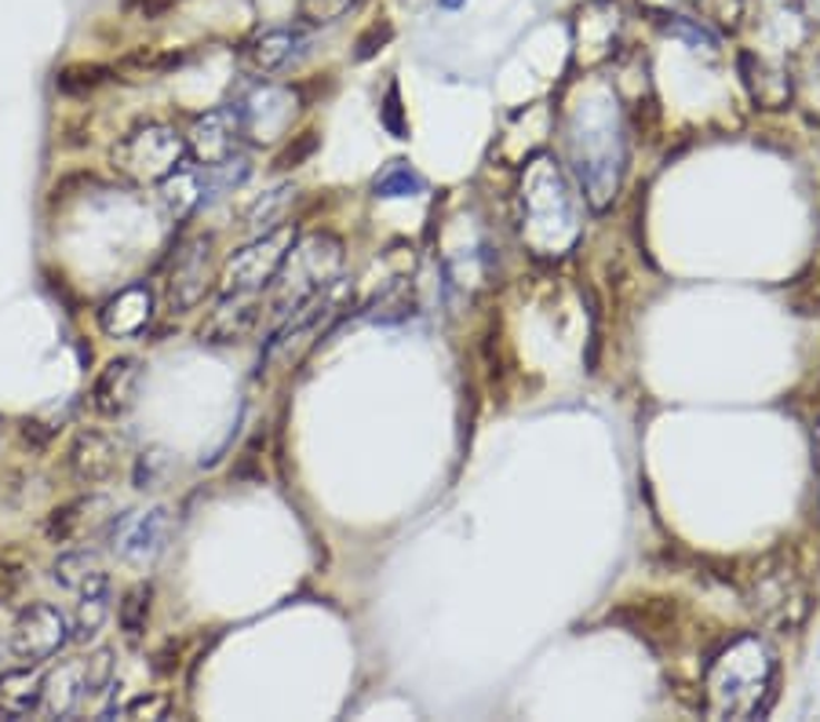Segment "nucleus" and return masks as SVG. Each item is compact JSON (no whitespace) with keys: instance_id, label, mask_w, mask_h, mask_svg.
I'll return each mask as SVG.
<instances>
[{"instance_id":"obj_24","label":"nucleus","mask_w":820,"mask_h":722,"mask_svg":"<svg viewBox=\"0 0 820 722\" xmlns=\"http://www.w3.org/2000/svg\"><path fill=\"white\" fill-rule=\"evenodd\" d=\"M664 33L685 40L696 51H719V33L711 30L707 19H690V16H664Z\"/></svg>"},{"instance_id":"obj_13","label":"nucleus","mask_w":820,"mask_h":722,"mask_svg":"<svg viewBox=\"0 0 820 722\" xmlns=\"http://www.w3.org/2000/svg\"><path fill=\"white\" fill-rule=\"evenodd\" d=\"M66 471L77 486H99L117 471V441L102 431H80L66 457Z\"/></svg>"},{"instance_id":"obj_36","label":"nucleus","mask_w":820,"mask_h":722,"mask_svg":"<svg viewBox=\"0 0 820 722\" xmlns=\"http://www.w3.org/2000/svg\"><path fill=\"white\" fill-rule=\"evenodd\" d=\"M802 4H806V11H810L813 19H820V0H802Z\"/></svg>"},{"instance_id":"obj_34","label":"nucleus","mask_w":820,"mask_h":722,"mask_svg":"<svg viewBox=\"0 0 820 722\" xmlns=\"http://www.w3.org/2000/svg\"><path fill=\"white\" fill-rule=\"evenodd\" d=\"M8 661H11V646H8V638H0V672L8 667Z\"/></svg>"},{"instance_id":"obj_18","label":"nucleus","mask_w":820,"mask_h":722,"mask_svg":"<svg viewBox=\"0 0 820 722\" xmlns=\"http://www.w3.org/2000/svg\"><path fill=\"white\" fill-rule=\"evenodd\" d=\"M157 201H160V208H165L172 219H186L201 205V201H205V183H201V168L186 165V160H183V165L172 172L168 179L157 183Z\"/></svg>"},{"instance_id":"obj_16","label":"nucleus","mask_w":820,"mask_h":722,"mask_svg":"<svg viewBox=\"0 0 820 722\" xmlns=\"http://www.w3.org/2000/svg\"><path fill=\"white\" fill-rule=\"evenodd\" d=\"M40 686H45V672H40L37 664L4 667V672H0V715L26 719V715L40 712Z\"/></svg>"},{"instance_id":"obj_35","label":"nucleus","mask_w":820,"mask_h":722,"mask_svg":"<svg viewBox=\"0 0 820 722\" xmlns=\"http://www.w3.org/2000/svg\"><path fill=\"white\" fill-rule=\"evenodd\" d=\"M467 4V0H438V8H446V11H460Z\"/></svg>"},{"instance_id":"obj_23","label":"nucleus","mask_w":820,"mask_h":722,"mask_svg":"<svg viewBox=\"0 0 820 722\" xmlns=\"http://www.w3.org/2000/svg\"><path fill=\"white\" fill-rule=\"evenodd\" d=\"M91 507V500L88 497H77V500H70V504H62V507H56V511L48 515V521H45V537H48V544H70L77 533H80V526H85V511Z\"/></svg>"},{"instance_id":"obj_1","label":"nucleus","mask_w":820,"mask_h":722,"mask_svg":"<svg viewBox=\"0 0 820 722\" xmlns=\"http://www.w3.org/2000/svg\"><path fill=\"white\" fill-rule=\"evenodd\" d=\"M707 712L715 719H755L773 693V653L759 635H741L711 661L704 675Z\"/></svg>"},{"instance_id":"obj_9","label":"nucleus","mask_w":820,"mask_h":722,"mask_svg":"<svg viewBox=\"0 0 820 722\" xmlns=\"http://www.w3.org/2000/svg\"><path fill=\"white\" fill-rule=\"evenodd\" d=\"M241 136H245V131H241L237 103L215 106V110H205L194 120L191 136H186V150L194 154L201 168H208V165H219L226 157H234V146Z\"/></svg>"},{"instance_id":"obj_4","label":"nucleus","mask_w":820,"mask_h":722,"mask_svg":"<svg viewBox=\"0 0 820 722\" xmlns=\"http://www.w3.org/2000/svg\"><path fill=\"white\" fill-rule=\"evenodd\" d=\"M343 266V245L332 234H306L303 241H292L285 263L274 281H281V292L274 300L277 314H289L292 306L311 300L314 292L332 289L335 274Z\"/></svg>"},{"instance_id":"obj_22","label":"nucleus","mask_w":820,"mask_h":722,"mask_svg":"<svg viewBox=\"0 0 820 722\" xmlns=\"http://www.w3.org/2000/svg\"><path fill=\"white\" fill-rule=\"evenodd\" d=\"M372 191H375V197L394 201V197H416V194H423L427 183H423V176L412 165H406V160H394V165H387L380 176H375Z\"/></svg>"},{"instance_id":"obj_30","label":"nucleus","mask_w":820,"mask_h":722,"mask_svg":"<svg viewBox=\"0 0 820 722\" xmlns=\"http://www.w3.org/2000/svg\"><path fill=\"white\" fill-rule=\"evenodd\" d=\"M110 675H114V653L110 650H99L96 657H88V690H91V697H99V693L110 686Z\"/></svg>"},{"instance_id":"obj_33","label":"nucleus","mask_w":820,"mask_h":722,"mask_svg":"<svg viewBox=\"0 0 820 722\" xmlns=\"http://www.w3.org/2000/svg\"><path fill=\"white\" fill-rule=\"evenodd\" d=\"M645 8H653V11H671V8H679V4H685V0H642Z\"/></svg>"},{"instance_id":"obj_28","label":"nucleus","mask_w":820,"mask_h":722,"mask_svg":"<svg viewBox=\"0 0 820 722\" xmlns=\"http://www.w3.org/2000/svg\"><path fill=\"white\" fill-rule=\"evenodd\" d=\"M22 584H26V566L19 558L4 555L0 558V606H8L22 592Z\"/></svg>"},{"instance_id":"obj_19","label":"nucleus","mask_w":820,"mask_h":722,"mask_svg":"<svg viewBox=\"0 0 820 722\" xmlns=\"http://www.w3.org/2000/svg\"><path fill=\"white\" fill-rule=\"evenodd\" d=\"M106 617H110V577L91 580L85 592H77V617L70 627V638L91 642L99 638Z\"/></svg>"},{"instance_id":"obj_17","label":"nucleus","mask_w":820,"mask_h":722,"mask_svg":"<svg viewBox=\"0 0 820 722\" xmlns=\"http://www.w3.org/2000/svg\"><path fill=\"white\" fill-rule=\"evenodd\" d=\"M300 48H303L300 30H266L245 48V62H248L252 74L266 77V74L285 70V66L300 56Z\"/></svg>"},{"instance_id":"obj_31","label":"nucleus","mask_w":820,"mask_h":722,"mask_svg":"<svg viewBox=\"0 0 820 722\" xmlns=\"http://www.w3.org/2000/svg\"><path fill=\"white\" fill-rule=\"evenodd\" d=\"M704 16L711 22H722V26H733L736 19H741L744 11V0H701Z\"/></svg>"},{"instance_id":"obj_15","label":"nucleus","mask_w":820,"mask_h":722,"mask_svg":"<svg viewBox=\"0 0 820 722\" xmlns=\"http://www.w3.org/2000/svg\"><path fill=\"white\" fill-rule=\"evenodd\" d=\"M255 318H260V303H255V296H223V303L215 306L212 318L201 325V340L205 343H237L252 332Z\"/></svg>"},{"instance_id":"obj_37","label":"nucleus","mask_w":820,"mask_h":722,"mask_svg":"<svg viewBox=\"0 0 820 722\" xmlns=\"http://www.w3.org/2000/svg\"><path fill=\"white\" fill-rule=\"evenodd\" d=\"M817 471H820V427H817Z\"/></svg>"},{"instance_id":"obj_25","label":"nucleus","mask_w":820,"mask_h":722,"mask_svg":"<svg viewBox=\"0 0 820 722\" xmlns=\"http://www.w3.org/2000/svg\"><path fill=\"white\" fill-rule=\"evenodd\" d=\"M295 201V191L292 186H277V191H271V194H263L260 201H255L252 205V212H248V223L255 226V231H271V226L285 216V208Z\"/></svg>"},{"instance_id":"obj_6","label":"nucleus","mask_w":820,"mask_h":722,"mask_svg":"<svg viewBox=\"0 0 820 722\" xmlns=\"http://www.w3.org/2000/svg\"><path fill=\"white\" fill-rule=\"evenodd\" d=\"M295 241V226L281 223L274 231H263L245 248L234 252L223 266V296H255L277 277L281 263H285L289 248Z\"/></svg>"},{"instance_id":"obj_8","label":"nucleus","mask_w":820,"mask_h":722,"mask_svg":"<svg viewBox=\"0 0 820 722\" xmlns=\"http://www.w3.org/2000/svg\"><path fill=\"white\" fill-rule=\"evenodd\" d=\"M208 285H212V237L197 234L179 248V256L168 271V289H165L168 306L176 314L194 311L205 300Z\"/></svg>"},{"instance_id":"obj_14","label":"nucleus","mask_w":820,"mask_h":722,"mask_svg":"<svg viewBox=\"0 0 820 722\" xmlns=\"http://www.w3.org/2000/svg\"><path fill=\"white\" fill-rule=\"evenodd\" d=\"M289 91L281 88H263L248 96L245 103H237L241 110V131H248L255 139H277V131L289 125L295 114V103H285Z\"/></svg>"},{"instance_id":"obj_7","label":"nucleus","mask_w":820,"mask_h":722,"mask_svg":"<svg viewBox=\"0 0 820 722\" xmlns=\"http://www.w3.org/2000/svg\"><path fill=\"white\" fill-rule=\"evenodd\" d=\"M70 642V621L62 617L59 606L51 602H26L16 613V624H11L8 646L11 657H19L26 664H40Z\"/></svg>"},{"instance_id":"obj_32","label":"nucleus","mask_w":820,"mask_h":722,"mask_svg":"<svg viewBox=\"0 0 820 722\" xmlns=\"http://www.w3.org/2000/svg\"><path fill=\"white\" fill-rule=\"evenodd\" d=\"M383 125L391 128L394 139H406L409 128L401 125V106H398V88L391 85V91H387V106H383Z\"/></svg>"},{"instance_id":"obj_3","label":"nucleus","mask_w":820,"mask_h":722,"mask_svg":"<svg viewBox=\"0 0 820 722\" xmlns=\"http://www.w3.org/2000/svg\"><path fill=\"white\" fill-rule=\"evenodd\" d=\"M183 160H186L183 136L172 125H160V120L131 128L110 150V168L131 186H157L160 179H168Z\"/></svg>"},{"instance_id":"obj_2","label":"nucleus","mask_w":820,"mask_h":722,"mask_svg":"<svg viewBox=\"0 0 820 722\" xmlns=\"http://www.w3.org/2000/svg\"><path fill=\"white\" fill-rule=\"evenodd\" d=\"M521 234L536 256H562L580 237L569 183L547 157L529 160L526 183H521Z\"/></svg>"},{"instance_id":"obj_27","label":"nucleus","mask_w":820,"mask_h":722,"mask_svg":"<svg viewBox=\"0 0 820 722\" xmlns=\"http://www.w3.org/2000/svg\"><path fill=\"white\" fill-rule=\"evenodd\" d=\"M172 701L165 693H143V697L125 704V719H168Z\"/></svg>"},{"instance_id":"obj_10","label":"nucleus","mask_w":820,"mask_h":722,"mask_svg":"<svg viewBox=\"0 0 820 722\" xmlns=\"http://www.w3.org/2000/svg\"><path fill=\"white\" fill-rule=\"evenodd\" d=\"M85 701H91L88 657L59 661L51 672H45V686H40V715L70 719V715L80 712V708H85Z\"/></svg>"},{"instance_id":"obj_20","label":"nucleus","mask_w":820,"mask_h":722,"mask_svg":"<svg viewBox=\"0 0 820 722\" xmlns=\"http://www.w3.org/2000/svg\"><path fill=\"white\" fill-rule=\"evenodd\" d=\"M106 577V569L99 566L96 552H88V547H77V552H62L56 562H51V580H56L62 592H85L91 580Z\"/></svg>"},{"instance_id":"obj_29","label":"nucleus","mask_w":820,"mask_h":722,"mask_svg":"<svg viewBox=\"0 0 820 722\" xmlns=\"http://www.w3.org/2000/svg\"><path fill=\"white\" fill-rule=\"evenodd\" d=\"M354 0H300V16L306 22H335Z\"/></svg>"},{"instance_id":"obj_21","label":"nucleus","mask_w":820,"mask_h":722,"mask_svg":"<svg viewBox=\"0 0 820 722\" xmlns=\"http://www.w3.org/2000/svg\"><path fill=\"white\" fill-rule=\"evenodd\" d=\"M150 606H154V587L150 584H136L125 598H120L117 624H120V635H125L128 646H139L143 642L146 627H150Z\"/></svg>"},{"instance_id":"obj_11","label":"nucleus","mask_w":820,"mask_h":722,"mask_svg":"<svg viewBox=\"0 0 820 722\" xmlns=\"http://www.w3.org/2000/svg\"><path fill=\"white\" fill-rule=\"evenodd\" d=\"M136 391H139V361L136 358H114L106 361L99 369L96 383H91V394H88V406L96 417L102 420H117L125 417L131 409V401H136Z\"/></svg>"},{"instance_id":"obj_5","label":"nucleus","mask_w":820,"mask_h":722,"mask_svg":"<svg viewBox=\"0 0 820 722\" xmlns=\"http://www.w3.org/2000/svg\"><path fill=\"white\" fill-rule=\"evenodd\" d=\"M172 537V511L168 507H136V511L117 515L106 526V544L125 569L146 573L165 555Z\"/></svg>"},{"instance_id":"obj_26","label":"nucleus","mask_w":820,"mask_h":722,"mask_svg":"<svg viewBox=\"0 0 820 722\" xmlns=\"http://www.w3.org/2000/svg\"><path fill=\"white\" fill-rule=\"evenodd\" d=\"M168 471H172V460L165 449H150L143 452L139 464H136V489H160L168 481Z\"/></svg>"},{"instance_id":"obj_12","label":"nucleus","mask_w":820,"mask_h":722,"mask_svg":"<svg viewBox=\"0 0 820 722\" xmlns=\"http://www.w3.org/2000/svg\"><path fill=\"white\" fill-rule=\"evenodd\" d=\"M150 318H154V292L150 285L136 281V285L120 289L117 296L102 303L99 325L110 340H136L150 325Z\"/></svg>"}]
</instances>
